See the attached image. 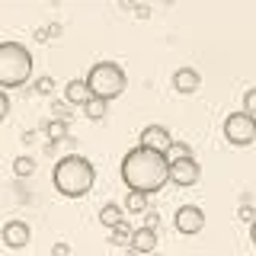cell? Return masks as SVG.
<instances>
[{
    "label": "cell",
    "instance_id": "obj_27",
    "mask_svg": "<svg viewBox=\"0 0 256 256\" xmlns=\"http://www.w3.org/2000/svg\"><path fill=\"white\" fill-rule=\"evenodd\" d=\"M52 256H70V246L68 244H54L52 246Z\"/></svg>",
    "mask_w": 256,
    "mask_h": 256
},
{
    "label": "cell",
    "instance_id": "obj_12",
    "mask_svg": "<svg viewBox=\"0 0 256 256\" xmlns=\"http://www.w3.org/2000/svg\"><path fill=\"white\" fill-rule=\"evenodd\" d=\"M64 100L70 102V106H86V100H93L90 96V86H86V80H70L68 86H64Z\"/></svg>",
    "mask_w": 256,
    "mask_h": 256
},
{
    "label": "cell",
    "instance_id": "obj_8",
    "mask_svg": "<svg viewBox=\"0 0 256 256\" xmlns=\"http://www.w3.org/2000/svg\"><path fill=\"white\" fill-rule=\"evenodd\" d=\"M141 148H148V150H157V154H170V148H173V138H170V128H164V125H148L141 132Z\"/></svg>",
    "mask_w": 256,
    "mask_h": 256
},
{
    "label": "cell",
    "instance_id": "obj_26",
    "mask_svg": "<svg viewBox=\"0 0 256 256\" xmlns=\"http://www.w3.org/2000/svg\"><path fill=\"white\" fill-rule=\"evenodd\" d=\"M237 214H240L244 221H250V224L256 221V212H253V205H240V212H237Z\"/></svg>",
    "mask_w": 256,
    "mask_h": 256
},
{
    "label": "cell",
    "instance_id": "obj_7",
    "mask_svg": "<svg viewBox=\"0 0 256 256\" xmlns=\"http://www.w3.org/2000/svg\"><path fill=\"white\" fill-rule=\"evenodd\" d=\"M173 224H176V230H180V234L192 237V234H198V230L205 228V212L198 205H182L180 212H176Z\"/></svg>",
    "mask_w": 256,
    "mask_h": 256
},
{
    "label": "cell",
    "instance_id": "obj_15",
    "mask_svg": "<svg viewBox=\"0 0 256 256\" xmlns=\"http://www.w3.org/2000/svg\"><path fill=\"white\" fill-rule=\"evenodd\" d=\"M13 173L20 176V180L32 176V173H36V157H32V154H20V157L13 160Z\"/></svg>",
    "mask_w": 256,
    "mask_h": 256
},
{
    "label": "cell",
    "instance_id": "obj_16",
    "mask_svg": "<svg viewBox=\"0 0 256 256\" xmlns=\"http://www.w3.org/2000/svg\"><path fill=\"white\" fill-rule=\"evenodd\" d=\"M106 112H109V102H102V100H86V106H84V116L93 118V122H100Z\"/></svg>",
    "mask_w": 256,
    "mask_h": 256
},
{
    "label": "cell",
    "instance_id": "obj_18",
    "mask_svg": "<svg viewBox=\"0 0 256 256\" xmlns=\"http://www.w3.org/2000/svg\"><path fill=\"white\" fill-rule=\"evenodd\" d=\"M125 205H128V212H138V214H144V212H148V196H144V192H128Z\"/></svg>",
    "mask_w": 256,
    "mask_h": 256
},
{
    "label": "cell",
    "instance_id": "obj_10",
    "mask_svg": "<svg viewBox=\"0 0 256 256\" xmlns=\"http://www.w3.org/2000/svg\"><path fill=\"white\" fill-rule=\"evenodd\" d=\"M173 86L180 93H196L198 86H202V77H198V70L196 68H180L173 74Z\"/></svg>",
    "mask_w": 256,
    "mask_h": 256
},
{
    "label": "cell",
    "instance_id": "obj_25",
    "mask_svg": "<svg viewBox=\"0 0 256 256\" xmlns=\"http://www.w3.org/2000/svg\"><path fill=\"white\" fill-rule=\"evenodd\" d=\"M157 224H160V214L157 212H144V228H154L157 230Z\"/></svg>",
    "mask_w": 256,
    "mask_h": 256
},
{
    "label": "cell",
    "instance_id": "obj_19",
    "mask_svg": "<svg viewBox=\"0 0 256 256\" xmlns=\"http://www.w3.org/2000/svg\"><path fill=\"white\" fill-rule=\"evenodd\" d=\"M182 157H192V148L186 141H173L170 154H166V160H182Z\"/></svg>",
    "mask_w": 256,
    "mask_h": 256
},
{
    "label": "cell",
    "instance_id": "obj_17",
    "mask_svg": "<svg viewBox=\"0 0 256 256\" xmlns=\"http://www.w3.org/2000/svg\"><path fill=\"white\" fill-rule=\"evenodd\" d=\"M132 234H134V228H132V224H128V221H122V224H118V228H112V234H109V240H112V244H132Z\"/></svg>",
    "mask_w": 256,
    "mask_h": 256
},
{
    "label": "cell",
    "instance_id": "obj_24",
    "mask_svg": "<svg viewBox=\"0 0 256 256\" xmlns=\"http://www.w3.org/2000/svg\"><path fill=\"white\" fill-rule=\"evenodd\" d=\"M58 26H52V29H36V38H38V42H48V36H58Z\"/></svg>",
    "mask_w": 256,
    "mask_h": 256
},
{
    "label": "cell",
    "instance_id": "obj_22",
    "mask_svg": "<svg viewBox=\"0 0 256 256\" xmlns=\"http://www.w3.org/2000/svg\"><path fill=\"white\" fill-rule=\"evenodd\" d=\"M54 112L61 116V122H68V116H70V102H68V100H58V102H54Z\"/></svg>",
    "mask_w": 256,
    "mask_h": 256
},
{
    "label": "cell",
    "instance_id": "obj_23",
    "mask_svg": "<svg viewBox=\"0 0 256 256\" xmlns=\"http://www.w3.org/2000/svg\"><path fill=\"white\" fill-rule=\"evenodd\" d=\"M6 112H10V96H6V90H0V122L6 118Z\"/></svg>",
    "mask_w": 256,
    "mask_h": 256
},
{
    "label": "cell",
    "instance_id": "obj_13",
    "mask_svg": "<svg viewBox=\"0 0 256 256\" xmlns=\"http://www.w3.org/2000/svg\"><path fill=\"white\" fill-rule=\"evenodd\" d=\"M100 221H102V228H118V224L125 221V212H122V205H116V202L102 205V208H100Z\"/></svg>",
    "mask_w": 256,
    "mask_h": 256
},
{
    "label": "cell",
    "instance_id": "obj_2",
    "mask_svg": "<svg viewBox=\"0 0 256 256\" xmlns=\"http://www.w3.org/2000/svg\"><path fill=\"white\" fill-rule=\"evenodd\" d=\"M52 182H54V189H58L61 196H68V198H80V196H86V192L93 189V182H96V170H93V164H90L86 157H80V154H68V157H61L58 164H54Z\"/></svg>",
    "mask_w": 256,
    "mask_h": 256
},
{
    "label": "cell",
    "instance_id": "obj_28",
    "mask_svg": "<svg viewBox=\"0 0 256 256\" xmlns=\"http://www.w3.org/2000/svg\"><path fill=\"white\" fill-rule=\"evenodd\" d=\"M250 240H253V244H256V221L250 224Z\"/></svg>",
    "mask_w": 256,
    "mask_h": 256
},
{
    "label": "cell",
    "instance_id": "obj_11",
    "mask_svg": "<svg viewBox=\"0 0 256 256\" xmlns=\"http://www.w3.org/2000/svg\"><path fill=\"white\" fill-rule=\"evenodd\" d=\"M132 246L134 253H154V246H157V230L154 228H138L132 234Z\"/></svg>",
    "mask_w": 256,
    "mask_h": 256
},
{
    "label": "cell",
    "instance_id": "obj_3",
    "mask_svg": "<svg viewBox=\"0 0 256 256\" xmlns=\"http://www.w3.org/2000/svg\"><path fill=\"white\" fill-rule=\"evenodd\" d=\"M32 77V54L22 42H0V90L26 86Z\"/></svg>",
    "mask_w": 256,
    "mask_h": 256
},
{
    "label": "cell",
    "instance_id": "obj_14",
    "mask_svg": "<svg viewBox=\"0 0 256 256\" xmlns=\"http://www.w3.org/2000/svg\"><path fill=\"white\" fill-rule=\"evenodd\" d=\"M42 132L48 134V141H64V138H70V132H68V122H61V118H52V122H42Z\"/></svg>",
    "mask_w": 256,
    "mask_h": 256
},
{
    "label": "cell",
    "instance_id": "obj_21",
    "mask_svg": "<svg viewBox=\"0 0 256 256\" xmlns=\"http://www.w3.org/2000/svg\"><path fill=\"white\" fill-rule=\"evenodd\" d=\"M244 112L256 118V86H253V90H246V96H244Z\"/></svg>",
    "mask_w": 256,
    "mask_h": 256
},
{
    "label": "cell",
    "instance_id": "obj_5",
    "mask_svg": "<svg viewBox=\"0 0 256 256\" xmlns=\"http://www.w3.org/2000/svg\"><path fill=\"white\" fill-rule=\"evenodd\" d=\"M224 138L237 148H246V144L256 141V118L246 116V112H230L224 118Z\"/></svg>",
    "mask_w": 256,
    "mask_h": 256
},
{
    "label": "cell",
    "instance_id": "obj_20",
    "mask_svg": "<svg viewBox=\"0 0 256 256\" xmlns=\"http://www.w3.org/2000/svg\"><path fill=\"white\" fill-rule=\"evenodd\" d=\"M36 93H42V96L54 93V77H38L36 80Z\"/></svg>",
    "mask_w": 256,
    "mask_h": 256
},
{
    "label": "cell",
    "instance_id": "obj_9",
    "mask_svg": "<svg viewBox=\"0 0 256 256\" xmlns=\"http://www.w3.org/2000/svg\"><path fill=\"white\" fill-rule=\"evenodd\" d=\"M0 237H4V244L10 246V250H20V246H26L29 240H32V228L26 221H6L4 228H0Z\"/></svg>",
    "mask_w": 256,
    "mask_h": 256
},
{
    "label": "cell",
    "instance_id": "obj_4",
    "mask_svg": "<svg viewBox=\"0 0 256 256\" xmlns=\"http://www.w3.org/2000/svg\"><path fill=\"white\" fill-rule=\"evenodd\" d=\"M84 80H86V86H90V96H93V100H102V102L122 96V93H125V84H128L125 70L118 68L116 61H100V64H93L90 74H86Z\"/></svg>",
    "mask_w": 256,
    "mask_h": 256
},
{
    "label": "cell",
    "instance_id": "obj_6",
    "mask_svg": "<svg viewBox=\"0 0 256 256\" xmlns=\"http://www.w3.org/2000/svg\"><path fill=\"white\" fill-rule=\"evenodd\" d=\"M198 176H202V166L196 157L170 160V182H176V186H196Z\"/></svg>",
    "mask_w": 256,
    "mask_h": 256
},
{
    "label": "cell",
    "instance_id": "obj_1",
    "mask_svg": "<svg viewBox=\"0 0 256 256\" xmlns=\"http://www.w3.org/2000/svg\"><path fill=\"white\" fill-rule=\"evenodd\" d=\"M122 182L128 186V192L154 196V192H160L170 182V160L138 144V148H132L122 157Z\"/></svg>",
    "mask_w": 256,
    "mask_h": 256
}]
</instances>
